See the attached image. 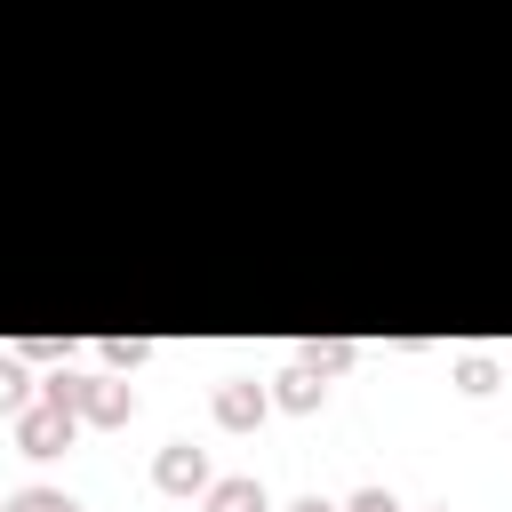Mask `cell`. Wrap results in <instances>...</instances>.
<instances>
[{
  "label": "cell",
  "instance_id": "6da1fadb",
  "mask_svg": "<svg viewBox=\"0 0 512 512\" xmlns=\"http://www.w3.org/2000/svg\"><path fill=\"white\" fill-rule=\"evenodd\" d=\"M72 432H80V416H72L64 400H48V392H32V400L16 408V448H24V456H64Z\"/></svg>",
  "mask_w": 512,
  "mask_h": 512
},
{
  "label": "cell",
  "instance_id": "7a4b0ae2",
  "mask_svg": "<svg viewBox=\"0 0 512 512\" xmlns=\"http://www.w3.org/2000/svg\"><path fill=\"white\" fill-rule=\"evenodd\" d=\"M216 472H208V448H192V440H168L160 456H152V488L160 496H200Z\"/></svg>",
  "mask_w": 512,
  "mask_h": 512
},
{
  "label": "cell",
  "instance_id": "3957f363",
  "mask_svg": "<svg viewBox=\"0 0 512 512\" xmlns=\"http://www.w3.org/2000/svg\"><path fill=\"white\" fill-rule=\"evenodd\" d=\"M264 416H272V392H264L256 376H224V384H216V424H224V432H256Z\"/></svg>",
  "mask_w": 512,
  "mask_h": 512
},
{
  "label": "cell",
  "instance_id": "277c9868",
  "mask_svg": "<svg viewBox=\"0 0 512 512\" xmlns=\"http://www.w3.org/2000/svg\"><path fill=\"white\" fill-rule=\"evenodd\" d=\"M200 512H272V496H264L256 472H232V480H208L200 488Z\"/></svg>",
  "mask_w": 512,
  "mask_h": 512
},
{
  "label": "cell",
  "instance_id": "5b68a950",
  "mask_svg": "<svg viewBox=\"0 0 512 512\" xmlns=\"http://www.w3.org/2000/svg\"><path fill=\"white\" fill-rule=\"evenodd\" d=\"M320 392H328V376H320V368H304V360H288V368L272 376V400H280L288 416H312V408H320Z\"/></svg>",
  "mask_w": 512,
  "mask_h": 512
},
{
  "label": "cell",
  "instance_id": "8992f818",
  "mask_svg": "<svg viewBox=\"0 0 512 512\" xmlns=\"http://www.w3.org/2000/svg\"><path fill=\"white\" fill-rule=\"evenodd\" d=\"M32 400V376H24V352H0V416H16Z\"/></svg>",
  "mask_w": 512,
  "mask_h": 512
},
{
  "label": "cell",
  "instance_id": "52a82bcc",
  "mask_svg": "<svg viewBox=\"0 0 512 512\" xmlns=\"http://www.w3.org/2000/svg\"><path fill=\"white\" fill-rule=\"evenodd\" d=\"M360 360V344H344V336H328V344H304V368H320V376H344Z\"/></svg>",
  "mask_w": 512,
  "mask_h": 512
},
{
  "label": "cell",
  "instance_id": "ba28073f",
  "mask_svg": "<svg viewBox=\"0 0 512 512\" xmlns=\"http://www.w3.org/2000/svg\"><path fill=\"white\" fill-rule=\"evenodd\" d=\"M8 512H80V496H64V488H40V480H32V488H16V496H8Z\"/></svg>",
  "mask_w": 512,
  "mask_h": 512
},
{
  "label": "cell",
  "instance_id": "9c48e42d",
  "mask_svg": "<svg viewBox=\"0 0 512 512\" xmlns=\"http://www.w3.org/2000/svg\"><path fill=\"white\" fill-rule=\"evenodd\" d=\"M456 392H496V360L488 352H464L456 360Z\"/></svg>",
  "mask_w": 512,
  "mask_h": 512
},
{
  "label": "cell",
  "instance_id": "30bf717a",
  "mask_svg": "<svg viewBox=\"0 0 512 512\" xmlns=\"http://www.w3.org/2000/svg\"><path fill=\"white\" fill-rule=\"evenodd\" d=\"M96 352H104L112 368H144V360H152V344H144V336H104Z\"/></svg>",
  "mask_w": 512,
  "mask_h": 512
},
{
  "label": "cell",
  "instance_id": "8fae6325",
  "mask_svg": "<svg viewBox=\"0 0 512 512\" xmlns=\"http://www.w3.org/2000/svg\"><path fill=\"white\" fill-rule=\"evenodd\" d=\"M344 512H400V496H392V488H360Z\"/></svg>",
  "mask_w": 512,
  "mask_h": 512
},
{
  "label": "cell",
  "instance_id": "7c38bea8",
  "mask_svg": "<svg viewBox=\"0 0 512 512\" xmlns=\"http://www.w3.org/2000/svg\"><path fill=\"white\" fill-rule=\"evenodd\" d=\"M288 512H344V504H328V496H296Z\"/></svg>",
  "mask_w": 512,
  "mask_h": 512
},
{
  "label": "cell",
  "instance_id": "4fadbf2b",
  "mask_svg": "<svg viewBox=\"0 0 512 512\" xmlns=\"http://www.w3.org/2000/svg\"><path fill=\"white\" fill-rule=\"evenodd\" d=\"M432 512H448V504H432Z\"/></svg>",
  "mask_w": 512,
  "mask_h": 512
}]
</instances>
